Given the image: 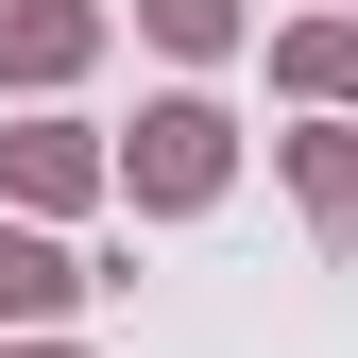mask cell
I'll use <instances>...</instances> for the list:
<instances>
[{"label":"cell","instance_id":"1","mask_svg":"<svg viewBox=\"0 0 358 358\" xmlns=\"http://www.w3.org/2000/svg\"><path fill=\"white\" fill-rule=\"evenodd\" d=\"M222 188H239V120H222L205 85L137 103V137H120V205H137V222H205Z\"/></svg>","mask_w":358,"mask_h":358},{"label":"cell","instance_id":"2","mask_svg":"<svg viewBox=\"0 0 358 358\" xmlns=\"http://www.w3.org/2000/svg\"><path fill=\"white\" fill-rule=\"evenodd\" d=\"M120 188V137H85V120H17V137H0V205L17 222H85Z\"/></svg>","mask_w":358,"mask_h":358},{"label":"cell","instance_id":"3","mask_svg":"<svg viewBox=\"0 0 358 358\" xmlns=\"http://www.w3.org/2000/svg\"><path fill=\"white\" fill-rule=\"evenodd\" d=\"M103 290H120L103 256H69L52 222H17V205H0V341H34V324H69V307H103Z\"/></svg>","mask_w":358,"mask_h":358},{"label":"cell","instance_id":"4","mask_svg":"<svg viewBox=\"0 0 358 358\" xmlns=\"http://www.w3.org/2000/svg\"><path fill=\"white\" fill-rule=\"evenodd\" d=\"M103 0H0V85H17V103H52V85H85L103 69Z\"/></svg>","mask_w":358,"mask_h":358},{"label":"cell","instance_id":"5","mask_svg":"<svg viewBox=\"0 0 358 358\" xmlns=\"http://www.w3.org/2000/svg\"><path fill=\"white\" fill-rule=\"evenodd\" d=\"M273 171H290L307 239H324V256H358V120H307V137H273Z\"/></svg>","mask_w":358,"mask_h":358},{"label":"cell","instance_id":"6","mask_svg":"<svg viewBox=\"0 0 358 358\" xmlns=\"http://www.w3.org/2000/svg\"><path fill=\"white\" fill-rule=\"evenodd\" d=\"M273 85L307 120H358V17H273Z\"/></svg>","mask_w":358,"mask_h":358},{"label":"cell","instance_id":"7","mask_svg":"<svg viewBox=\"0 0 358 358\" xmlns=\"http://www.w3.org/2000/svg\"><path fill=\"white\" fill-rule=\"evenodd\" d=\"M137 34H154L171 69H222V52H239L256 17H239V0H137Z\"/></svg>","mask_w":358,"mask_h":358},{"label":"cell","instance_id":"8","mask_svg":"<svg viewBox=\"0 0 358 358\" xmlns=\"http://www.w3.org/2000/svg\"><path fill=\"white\" fill-rule=\"evenodd\" d=\"M0 358H85V341H52V324H34V341H0Z\"/></svg>","mask_w":358,"mask_h":358},{"label":"cell","instance_id":"9","mask_svg":"<svg viewBox=\"0 0 358 358\" xmlns=\"http://www.w3.org/2000/svg\"><path fill=\"white\" fill-rule=\"evenodd\" d=\"M341 17H358V0H341Z\"/></svg>","mask_w":358,"mask_h":358}]
</instances>
